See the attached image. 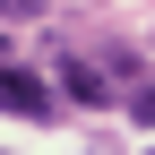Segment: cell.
<instances>
[{"label": "cell", "instance_id": "1", "mask_svg": "<svg viewBox=\"0 0 155 155\" xmlns=\"http://www.w3.org/2000/svg\"><path fill=\"white\" fill-rule=\"evenodd\" d=\"M0 112H9V121H52V112H61V95H52L35 69L0 61Z\"/></svg>", "mask_w": 155, "mask_h": 155}, {"label": "cell", "instance_id": "2", "mask_svg": "<svg viewBox=\"0 0 155 155\" xmlns=\"http://www.w3.org/2000/svg\"><path fill=\"white\" fill-rule=\"evenodd\" d=\"M52 78H61V95H69V104H86V112H104V104H112L104 69H95L86 52H52Z\"/></svg>", "mask_w": 155, "mask_h": 155}, {"label": "cell", "instance_id": "3", "mask_svg": "<svg viewBox=\"0 0 155 155\" xmlns=\"http://www.w3.org/2000/svg\"><path fill=\"white\" fill-rule=\"evenodd\" d=\"M121 104H129V121H138V129H155V86H147V78H129Z\"/></svg>", "mask_w": 155, "mask_h": 155}, {"label": "cell", "instance_id": "4", "mask_svg": "<svg viewBox=\"0 0 155 155\" xmlns=\"http://www.w3.org/2000/svg\"><path fill=\"white\" fill-rule=\"evenodd\" d=\"M0 17H9V26L17 17H43V0H0Z\"/></svg>", "mask_w": 155, "mask_h": 155}, {"label": "cell", "instance_id": "5", "mask_svg": "<svg viewBox=\"0 0 155 155\" xmlns=\"http://www.w3.org/2000/svg\"><path fill=\"white\" fill-rule=\"evenodd\" d=\"M0 61H9V35H0Z\"/></svg>", "mask_w": 155, "mask_h": 155}]
</instances>
